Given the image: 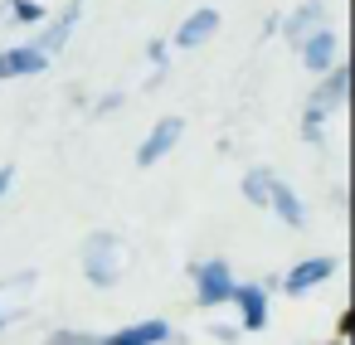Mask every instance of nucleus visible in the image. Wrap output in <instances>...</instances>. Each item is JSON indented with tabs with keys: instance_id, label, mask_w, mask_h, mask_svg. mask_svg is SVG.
<instances>
[{
	"instance_id": "obj_1",
	"label": "nucleus",
	"mask_w": 355,
	"mask_h": 345,
	"mask_svg": "<svg viewBox=\"0 0 355 345\" xmlns=\"http://www.w3.org/2000/svg\"><path fill=\"white\" fill-rule=\"evenodd\" d=\"M127 263H132V248L117 233H107V229L88 233V243H83V272H88L93 287H112L127 272Z\"/></svg>"
},
{
	"instance_id": "obj_2",
	"label": "nucleus",
	"mask_w": 355,
	"mask_h": 345,
	"mask_svg": "<svg viewBox=\"0 0 355 345\" xmlns=\"http://www.w3.org/2000/svg\"><path fill=\"white\" fill-rule=\"evenodd\" d=\"M345 83H350L345 69H331L326 83H316V93L306 98V122H302V136H306V141H316V136H321V117L345 103Z\"/></svg>"
},
{
	"instance_id": "obj_3",
	"label": "nucleus",
	"mask_w": 355,
	"mask_h": 345,
	"mask_svg": "<svg viewBox=\"0 0 355 345\" xmlns=\"http://www.w3.org/2000/svg\"><path fill=\"white\" fill-rule=\"evenodd\" d=\"M35 272H10L0 277V326H10L15 316H25V306L35 301Z\"/></svg>"
},
{
	"instance_id": "obj_4",
	"label": "nucleus",
	"mask_w": 355,
	"mask_h": 345,
	"mask_svg": "<svg viewBox=\"0 0 355 345\" xmlns=\"http://www.w3.org/2000/svg\"><path fill=\"white\" fill-rule=\"evenodd\" d=\"M180 132H185V122L180 117H161L156 127H151V136L141 141V151H137V166H156L175 141H180Z\"/></svg>"
},
{
	"instance_id": "obj_5",
	"label": "nucleus",
	"mask_w": 355,
	"mask_h": 345,
	"mask_svg": "<svg viewBox=\"0 0 355 345\" xmlns=\"http://www.w3.org/2000/svg\"><path fill=\"white\" fill-rule=\"evenodd\" d=\"M195 282H200V301H205V306H219V301L234 297L229 263H200V267H195Z\"/></svg>"
},
{
	"instance_id": "obj_6",
	"label": "nucleus",
	"mask_w": 355,
	"mask_h": 345,
	"mask_svg": "<svg viewBox=\"0 0 355 345\" xmlns=\"http://www.w3.org/2000/svg\"><path fill=\"white\" fill-rule=\"evenodd\" d=\"M156 340H171V326H166V321H141V326L112 330V335H103L98 345H156Z\"/></svg>"
},
{
	"instance_id": "obj_7",
	"label": "nucleus",
	"mask_w": 355,
	"mask_h": 345,
	"mask_svg": "<svg viewBox=\"0 0 355 345\" xmlns=\"http://www.w3.org/2000/svg\"><path fill=\"white\" fill-rule=\"evenodd\" d=\"M321 30H326V10L316 6V0H311V6H302V10L282 25V35H287L292 44H306V39H311V35H321Z\"/></svg>"
},
{
	"instance_id": "obj_8",
	"label": "nucleus",
	"mask_w": 355,
	"mask_h": 345,
	"mask_svg": "<svg viewBox=\"0 0 355 345\" xmlns=\"http://www.w3.org/2000/svg\"><path fill=\"white\" fill-rule=\"evenodd\" d=\"M331 272H336V263H331V258H306V263H297V267L287 272V282H282V287H287V292L297 297V292H306V287L326 282Z\"/></svg>"
},
{
	"instance_id": "obj_9",
	"label": "nucleus",
	"mask_w": 355,
	"mask_h": 345,
	"mask_svg": "<svg viewBox=\"0 0 355 345\" xmlns=\"http://www.w3.org/2000/svg\"><path fill=\"white\" fill-rule=\"evenodd\" d=\"M49 69V59L40 49H6L0 54V78H25V73H40Z\"/></svg>"
},
{
	"instance_id": "obj_10",
	"label": "nucleus",
	"mask_w": 355,
	"mask_h": 345,
	"mask_svg": "<svg viewBox=\"0 0 355 345\" xmlns=\"http://www.w3.org/2000/svg\"><path fill=\"white\" fill-rule=\"evenodd\" d=\"M78 10H83V0H69V10H64V15H59V20H54V25H49V30L40 35V44H35V49H40L44 59H49L54 49H64V39H69V30L78 25Z\"/></svg>"
},
{
	"instance_id": "obj_11",
	"label": "nucleus",
	"mask_w": 355,
	"mask_h": 345,
	"mask_svg": "<svg viewBox=\"0 0 355 345\" xmlns=\"http://www.w3.org/2000/svg\"><path fill=\"white\" fill-rule=\"evenodd\" d=\"M219 30V10H195L185 25H180V35H175V44L180 49H195V44H205L209 35Z\"/></svg>"
},
{
	"instance_id": "obj_12",
	"label": "nucleus",
	"mask_w": 355,
	"mask_h": 345,
	"mask_svg": "<svg viewBox=\"0 0 355 345\" xmlns=\"http://www.w3.org/2000/svg\"><path fill=\"white\" fill-rule=\"evenodd\" d=\"M234 301H239V311H243V326H248V330H263V326H268L263 287H234Z\"/></svg>"
},
{
	"instance_id": "obj_13",
	"label": "nucleus",
	"mask_w": 355,
	"mask_h": 345,
	"mask_svg": "<svg viewBox=\"0 0 355 345\" xmlns=\"http://www.w3.org/2000/svg\"><path fill=\"white\" fill-rule=\"evenodd\" d=\"M268 204H272V209L282 214V224H292V229L302 224V200L292 195V185H282V180H272V190H268Z\"/></svg>"
},
{
	"instance_id": "obj_14",
	"label": "nucleus",
	"mask_w": 355,
	"mask_h": 345,
	"mask_svg": "<svg viewBox=\"0 0 355 345\" xmlns=\"http://www.w3.org/2000/svg\"><path fill=\"white\" fill-rule=\"evenodd\" d=\"M331 49H336V35L331 30H321V35H311L306 44H302V59H306V69H331Z\"/></svg>"
},
{
	"instance_id": "obj_15",
	"label": "nucleus",
	"mask_w": 355,
	"mask_h": 345,
	"mask_svg": "<svg viewBox=\"0 0 355 345\" xmlns=\"http://www.w3.org/2000/svg\"><path fill=\"white\" fill-rule=\"evenodd\" d=\"M268 190H272V175H268V170H248V175H243L248 204H268Z\"/></svg>"
},
{
	"instance_id": "obj_16",
	"label": "nucleus",
	"mask_w": 355,
	"mask_h": 345,
	"mask_svg": "<svg viewBox=\"0 0 355 345\" xmlns=\"http://www.w3.org/2000/svg\"><path fill=\"white\" fill-rule=\"evenodd\" d=\"M44 345H98L93 335H83V330H54Z\"/></svg>"
},
{
	"instance_id": "obj_17",
	"label": "nucleus",
	"mask_w": 355,
	"mask_h": 345,
	"mask_svg": "<svg viewBox=\"0 0 355 345\" xmlns=\"http://www.w3.org/2000/svg\"><path fill=\"white\" fill-rule=\"evenodd\" d=\"M15 15L20 20H44V6L40 0H15Z\"/></svg>"
},
{
	"instance_id": "obj_18",
	"label": "nucleus",
	"mask_w": 355,
	"mask_h": 345,
	"mask_svg": "<svg viewBox=\"0 0 355 345\" xmlns=\"http://www.w3.org/2000/svg\"><path fill=\"white\" fill-rule=\"evenodd\" d=\"M10 180H15V170H10V166H0V195L10 190Z\"/></svg>"
},
{
	"instance_id": "obj_19",
	"label": "nucleus",
	"mask_w": 355,
	"mask_h": 345,
	"mask_svg": "<svg viewBox=\"0 0 355 345\" xmlns=\"http://www.w3.org/2000/svg\"><path fill=\"white\" fill-rule=\"evenodd\" d=\"M326 345H336V340H326Z\"/></svg>"
}]
</instances>
